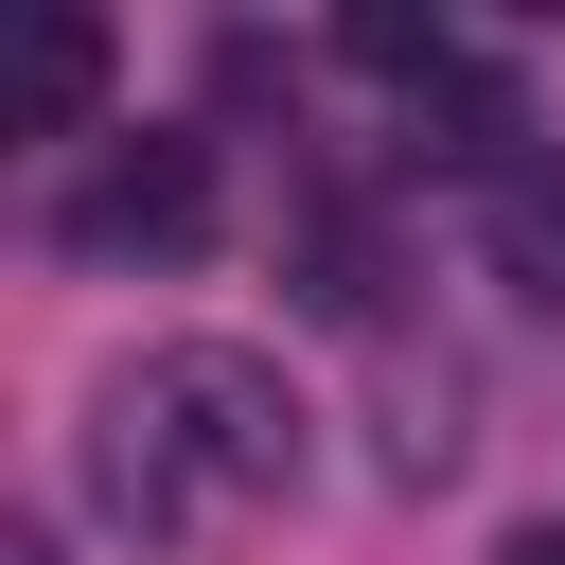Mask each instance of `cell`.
<instances>
[{"instance_id": "cell-1", "label": "cell", "mask_w": 565, "mask_h": 565, "mask_svg": "<svg viewBox=\"0 0 565 565\" xmlns=\"http://www.w3.org/2000/svg\"><path fill=\"white\" fill-rule=\"evenodd\" d=\"M282 477H300V388L247 335H177L88 406V494L124 530H247Z\"/></svg>"}, {"instance_id": "cell-2", "label": "cell", "mask_w": 565, "mask_h": 565, "mask_svg": "<svg viewBox=\"0 0 565 565\" xmlns=\"http://www.w3.org/2000/svg\"><path fill=\"white\" fill-rule=\"evenodd\" d=\"M71 247H88V265H177V247H212V141H194V124L106 141L88 194H71Z\"/></svg>"}, {"instance_id": "cell-3", "label": "cell", "mask_w": 565, "mask_h": 565, "mask_svg": "<svg viewBox=\"0 0 565 565\" xmlns=\"http://www.w3.org/2000/svg\"><path fill=\"white\" fill-rule=\"evenodd\" d=\"M477 247H494V282H512V300H547V318H565V141H530L512 177H477Z\"/></svg>"}, {"instance_id": "cell-4", "label": "cell", "mask_w": 565, "mask_h": 565, "mask_svg": "<svg viewBox=\"0 0 565 565\" xmlns=\"http://www.w3.org/2000/svg\"><path fill=\"white\" fill-rule=\"evenodd\" d=\"M106 106V18H35L18 35V88H0V141H71Z\"/></svg>"}, {"instance_id": "cell-5", "label": "cell", "mask_w": 565, "mask_h": 565, "mask_svg": "<svg viewBox=\"0 0 565 565\" xmlns=\"http://www.w3.org/2000/svg\"><path fill=\"white\" fill-rule=\"evenodd\" d=\"M494 565H565V512H547V530H512V547H494Z\"/></svg>"}, {"instance_id": "cell-6", "label": "cell", "mask_w": 565, "mask_h": 565, "mask_svg": "<svg viewBox=\"0 0 565 565\" xmlns=\"http://www.w3.org/2000/svg\"><path fill=\"white\" fill-rule=\"evenodd\" d=\"M0 565H53V547H35V530H0Z\"/></svg>"}]
</instances>
